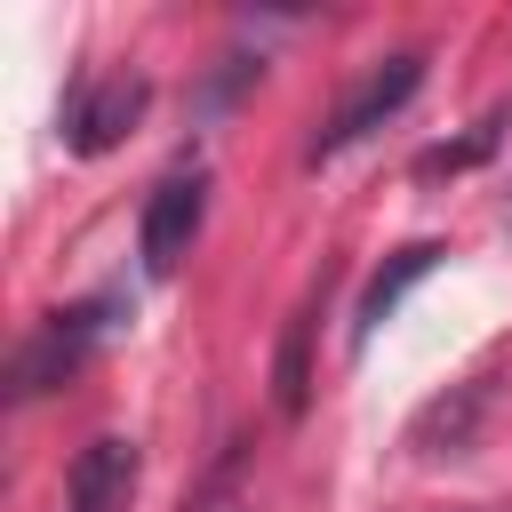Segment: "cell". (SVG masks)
I'll return each instance as SVG.
<instances>
[{"instance_id":"cell-1","label":"cell","mask_w":512,"mask_h":512,"mask_svg":"<svg viewBox=\"0 0 512 512\" xmlns=\"http://www.w3.org/2000/svg\"><path fill=\"white\" fill-rule=\"evenodd\" d=\"M112 312H120V296H88V304L48 312V320H40V328L16 344V360H8V400H40V392L72 384V376L96 360V344L120 328Z\"/></svg>"},{"instance_id":"cell-2","label":"cell","mask_w":512,"mask_h":512,"mask_svg":"<svg viewBox=\"0 0 512 512\" xmlns=\"http://www.w3.org/2000/svg\"><path fill=\"white\" fill-rule=\"evenodd\" d=\"M208 216V176L200 168H168L152 192H144V216H136V256L144 272H176L192 256V232Z\"/></svg>"},{"instance_id":"cell-3","label":"cell","mask_w":512,"mask_h":512,"mask_svg":"<svg viewBox=\"0 0 512 512\" xmlns=\"http://www.w3.org/2000/svg\"><path fill=\"white\" fill-rule=\"evenodd\" d=\"M416 88H424V56H416V48H400V56L368 64V80H360V88H352V96H344V104L328 112V128L312 136V160H328V152L360 144L368 128H384V120H392V112H400V104H408Z\"/></svg>"},{"instance_id":"cell-4","label":"cell","mask_w":512,"mask_h":512,"mask_svg":"<svg viewBox=\"0 0 512 512\" xmlns=\"http://www.w3.org/2000/svg\"><path fill=\"white\" fill-rule=\"evenodd\" d=\"M144 104H152V80H136V72H112V80H88L80 88V104L64 112V144L72 152H112L136 120H144Z\"/></svg>"},{"instance_id":"cell-5","label":"cell","mask_w":512,"mask_h":512,"mask_svg":"<svg viewBox=\"0 0 512 512\" xmlns=\"http://www.w3.org/2000/svg\"><path fill=\"white\" fill-rule=\"evenodd\" d=\"M128 496H136V440L96 432L64 464V512H128Z\"/></svg>"},{"instance_id":"cell-6","label":"cell","mask_w":512,"mask_h":512,"mask_svg":"<svg viewBox=\"0 0 512 512\" xmlns=\"http://www.w3.org/2000/svg\"><path fill=\"white\" fill-rule=\"evenodd\" d=\"M480 416H488V376L448 384L440 400H424V408H416L408 448H416V456H464V448H472V432H480Z\"/></svg>"},{"instance_id":"cell-7","label":"cell","mask_w":512,"mask_h":512,"mask_svg":"<svg viewBox=\"0 0 512 512\" xmlns=\"http://www.w3.org/2000/svg\"><path fill=\"white\" fill-rule=\"evenodd\" d=\"M432 264H440V240H408V248H400V256H392V264H384V272L360 288V312H352V352H360V344H368V336H376V328L400 312V296H408V288H416Z\"/></svg>"},{"instance_id":"cell-8","label":"cell","mask_w":512,"mask_h":512,"mask_svg":"<svg viewBox=\"0 0 512 512\" xmlns=\"http://www.w3.org/2000/svg\"><path fill=\"white\" fill-rule=\"evenodd\" d=\"M504 120H512V112L496 104V112H488V120H480L472 136H456V144H432V152L416 160V176H456V168H472V160H488V152L504 144Z\"/></svg>"},{"instance_id":"cell-9","label":"cell","mask_w":512,"mask_h":512,"mask_svg":"<svg viewBox=\"0 0 512 512\" xmlns=\"http://www.w3.org/2000/svg\"><path fill=\"white\" fill-rule=\"evenodd\" d=\"M304 328H312V312H296L288 320V344H280V416L304 408Z\"/></svg>"},{"instance_id":"cell-10","label":"cell","mask_w":512,"mask_h":512,"mask_svg":"<svg viewBox=\"0 0 512 512\" xmlns=\"http://www.w3.org/2000/svg\"><path fill=\"white\" fill-rule=\"evenodd\" d=\"M192 512H248V496H240V456H224L216 464V480L200 488V504Z\"/></svg>"},{"instance_id":"cell-11","label":"cell","mask_w":512,"mask_h":512,"mask_svg":"<svg viewBox=\"0 0 512 512\" xmlns=\"http://www.w3.org/2000/svg\"><path fill=\"white\" fill-rule=\"evenodd\" d=\"M504 224H512V200H504Z\"/></svg>"}]
</instances>
